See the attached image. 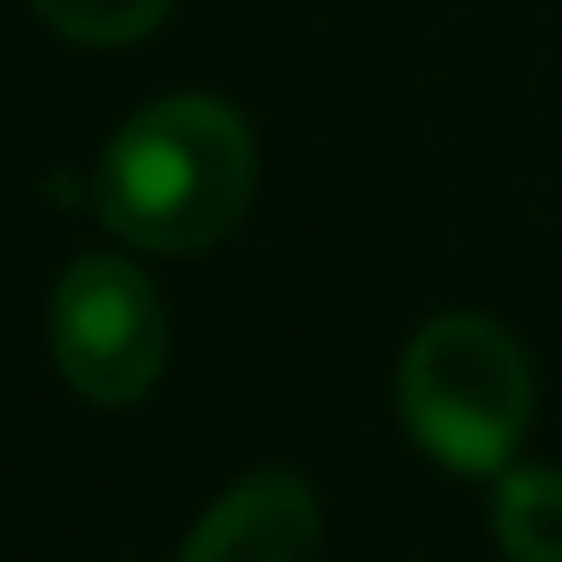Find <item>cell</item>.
Segmentation results:
<instances>
[{"instance_id": "obj_1", "label": "cell", "mask_w": 562, "mask_h": 562, "mask_svg": "<svg viewBox=\"0 0 562 562\" xmlns=\"http://www.w3.org/2000/svg\"><path fill=\"white\" fill-rule=\"evenodd\" d=\"M251 186V126L212 93H172L113 133L93 172V212L139 251H205L245 218Z\"/></svg>"}, {"instance_id": "obj_2", "label": "cell", "mask_w": 562, "mask_h": 562, "mask_svg": "<svg viewBox=\"0 0 562 562\" xmlns=\"http://www.w3.org/2000/svg\"><path fill=\"white\" fill-rule=\"evenodd\" d=\"M529 404H536V378L522 345L476 312L430 318L397 364V411L411 437L463 476L509 470L529 430Z\"/></svg>"}, {"instance_id": "obj_3", "label": "cell", "mask_w": 562, "mask_h": 562, "mask_svg": "<svg viewBox=\"0 0 562 562\" xmlns=\"http://www.w3.org/2000/svg\"><path fill=\"white\" fill-rule=\"evenodd\" d=\"M54 358L87 404H133L166 364V305L126 258H74L54 292Z\"/></svg>"}, {"instance_id": "obj_4", "label": "cell", "mask_w": 562, "mask_h": 562, "mask_svg": "<svg viewBox=\"0 0 562 562\" xmlns=\"http://www.w3.org/2000/svg\"><path fill=\"white\" fill-rule=\"evenodd\" d=\"M179 562H318V496L292 470H258L199 516Z\"/></svg>"}, {"instance_id": "obj_5", "label": "cell", "mask_w": 562, "mask_h": 562, "mask_svg": "<svg viewBox=\"0 0 562 562\" xmlns=\"http://www.w3.org/2000/svg\"><path fill=\"white\" fill-rule=\"evenodd\" d=\"M496 542L509 562H562V470H503Z\"/></svg>"}, {"instance_id": "obj_6", "label": "cell", "mask_w": 562, "mask_h": 562, "mask_svg": "<svg viewBox=\"0 0 562 562\" xmlns=\"http://www.w3.org/2000/svg\"><path fill=\"white\" fill-rule=\"evenodd\" d=\"M34 14L80 47H126L172 14V0H34Z\"/></svg>"}]
</instances>
